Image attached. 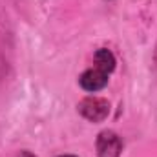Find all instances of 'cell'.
Here are the masks:
<instances>
[{"mask_svg": "<svg viewBox=\"0 0 157 157\" xmlns=\"http://www.w3.org/2000/svg\"><path fill=\"white\" fill-rule=\"evenodd\" d=\"M155 64H157V46H155Z\"/></svg>", "mask_w": 157, "mask_h": 157, "instance_id": "5b68a950", "label": "cell"}, {"mask_svg": "<svg viewBox=\"0 0 157 157\" xmlns=\"http://www.w3.org/2000/svg\"><path fill=\"white\" fill-rule=\"evenodd\" d=\"M20 157H33V155H31L29 152H24V154H22V155H20Z\"/></svg>", "mask_w": 157, "mask_h": 157, "instance_id": "277c9868", "label": "cell"}, {"mask_svg": "<svg viewBox=\"0 0 157 157\" xmlns=\"http://www.w3.org/2000/svg\"><path fill=\"white\" fill-rule=\"evenodd\" d=\"M115 70V57L110 49L101 48L95 53V64L93 68L86 70L80 77H78V84L82 90L86 91H99L108 84V77L110 73Z\"/></svg>", "mask_w": 157, "mask_h": 157, "instance_id": "6da1fadb", "label": "cell"}, {"mask_svg": "<svg viewBox=\"0 0 157 157\" xmlns=\"http://www.w3.org/2000/svg\"><path fill=\"white\" fill-rule=\"evenodd\" d=\"M122 152V143L115 132L104 130L97 137V157H119Z\"/></svg>", "mask_w": 157, "mask_h": 157, "instance_id": "3957f363", "label": "cell"}, {"mask_svg": "<svg viewBox=\"0 0 157 157\" xmlns=\"http://www.w3.org/2000/svg\"><path fill=\"white\" fill-rule=\"evenodd\" d=\"M60 157H75V155H60Z\"/></svg>", "mask_w": 157, "mask_h": 157, "instance_id": "8992f818", "label": "cell"}, {"mask_svg": "<svg viewBox=\"0 0 157 157\" xmlns=\"http://www.w3.org/2000/svg\"><path fill=\"white\" fill-rule=\"evenodd\" d=\"M78 112L91 122H101L110 113V102L99 97H86L78 102Z\"/></svg>", "mask_w": 157, "mask_h": 157, "instance_id": "7a4b0ae2", "label": "cell"}]
</instances>
